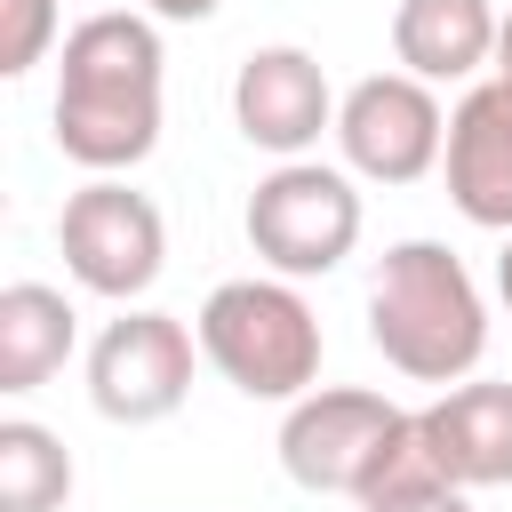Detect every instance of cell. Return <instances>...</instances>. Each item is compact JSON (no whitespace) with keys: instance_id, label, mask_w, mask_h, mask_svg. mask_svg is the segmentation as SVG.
Returning a JSON list of instances; mask_svg holds the SVG:
<instances>
[{"instance_id":"obj_9","label":"cell","mask_w":512,"mask_h":512,"mask_svg":"<svg viewBox=\"0 0 512 512\" xmlns=\"http://www.w3.org/2000/svg\"><path fill=\"white\" fill-rule=\"evenodd\" d=\"M336 88L320 72L312 48L296 40H272V48H248L240 72H232V128L272 152V160H312L320 136H336Z\"/></svg>"},{"instance_id":"obj_10","label":"cell","mask_w":512,"mask_h":512,"mask_svg":"<svg viewBox=\"0 0 512 512\" xmlns=\"http://www.w3.org/2000/svg\"><path fill=\"white\" fill-rule=\"evenodd\" d=\"M440 176H448V200H456L464 224L512 240V88L504 80H472L448 104Z\"/></svg>"},{"instance_id":"obj_12","label":"cell","mask_w":512,"mask_h":512,"mask_svg":"<svg viewBox=\"0 0 512 512\" xmlns=\"http://www.w3.org/2000/svg\"><path fill=\"white\" fill-rule=\"evenodd\" d=\"M496 8L488 0H400L392 8V64L424 88H472L496 64Z\"/></svg>"},{"instance_id":"obj_18","label":"cell","mask_w":512,"mask_h":512,"mask_svg":"<svg viewBox=\"0 0 512 512\" xmlns=\"http://www.w3.org/2000/svg\"><path fill=\"white\" fill-rule=\"evenodd\" d=\"M488 80L512 88V8H504V24H496V64H488Z\"/></svg>"},{"instance_id":"obj_6","label":"cell","mask_w":512,"mask_h":512,"mask_svg":"<svg viewBox=\"0 0 512 512\" xmlns=\"http://www.w3.org/2000/svg\"><path fill=\"white\" fill-rule=\"evenodd\" d=\"M56 256L88 296L144 304L152 280L168 272V224H160L152 192H136L128 176H88L56 208Z\"/></svg>"},{"instance_id":"obj_16","label":"cell","mask_w":512,"mask_h":512,"mask_svg":"<svg viewBox=\"0 0 512 512\" xmlns=\"http://www.w3.org/2000/svg\"><path fill=\"white\" fill-rule=\"evenodd\" d=\"M360 512H472V488L440 480V472L424 464V448H416V464H408V472H392Z\"/></svg>"},{"instance_id":"obj_4","label":"cell","mask_w":512,"mask_h":512,"mask_svg":"<svg viewBox=\"0 0 512 512\" xmlns=\"http://www.w3.org/2000/svg\"><path fill=\"white\" fill-rule=\"evenodd\" d=\"M408 464H416V408H400L368 384H320L280 416V472L304 496L368 504Z\"/></svg>"},{"instance_id":"obj_19","label":"cell","mask_w":512,"mask_h":512,"mask_svg":"<svg viewBox=\"0 0 512 512\" xmlns=\"http://www.w3.org/2000/svg\"><path fill=\"white\" fill-rule=\"evenodd\" d=\"M496 296H504V312H512V240H504V256H496Z\"/></svg>"},{"instance_id":"obj_8","label":"cell","mask_w":512,"mask_h":512,"mask_svg":"<svg viewBox=\"0 0 512 512\" xmlns=\"http://www.w3.org/2000/svg\"><path fill=\"white\" fill-rule=\"evenodd\" d=\"M336 152L360 184H416L440 168L448 152V112L440 88L408 80V72H368L344 88L336 104Z\"/></svg>"},{"instance_id":"obj_13","label":"cell","mask_w":512,"mask_h":512,"mask_svg":"<svg viewBox=\"0 0 512 512\" xmlns=\"http://www.w3.org/2000/svg\"><path fill=\"white\" fill-rule=\"evenodd\" d=\"M72 344H80V312H72L64 288H48V280H8L0 288V392L8 400L40 392L72 360Z\"/></svg>"},{"instance_id":"obj_14","label":"cell","mask_w":512,"mask_h":512,"mask_svg":"<svg viewBox=\"0 0 512 512\" xmlns=\"http://www.w3.org/2000/svg\"><path fill=\"white\" fill-rule=\"evenodd\" d=\"M72 504V448L32 424L8 416L0 424V512H64Z\"/></svg>"},{"instance_id":"obj_1","label":"cell","mask_w":512,"mask_h":512,"mask_svg":"<svg viewBox=\"0 0 512 512\" xmlns=\"http://www.w3.org/2000/svg\"><path fill=\"white\" fill-rule=\"evenodd\" d=\"M160 24L136 8H96L56 48V104L48 136L88 176H128L160 152Z\"/></svg>"},{"instance_id":"obj_15","label":"cell","mask_w":512,"mask_h":512,"mask_svg":"<svg viewBox=\"0 0 512 512\" xmlns=\"http://www.w3.org/2000/svg\"><path fill=\"white\" fill-rule=\"evenodd\" d=\"M56 0H0V72L24 80L48 48H56Z\"/></svg>"},{"instance_id":"obj_5","label":"cell","mask_w":512,"mask_h":512,"mask_svg":"<svg viewBox=\"0 0 512 512\" xmlns=\"http://www.w3.org/2000/svg\"><path fill=\"white\" fill-rule=\"evenodd\" d=\"M360 224H368L360 176L328 168V160H272V176H256V192L240 208V232H248L256 264L280 272V280L336 272L360 248Z\"/></svg>"},{"instance_id":"obj_17","label":"cell","mask_w":512,"mask_h":512,"mask_svg":"<svg viewBox=\"0 0 512 512\" xmlns=\"http://www.w3.org/2000/svg\"><path fill=\"white\" fill-rule=\"evenodd\" d=\"M216 8H224V0H144L152 24H208Z\"/></svg>"},{"instance_id":"obj_7","label":"cell","mask_w":512,"mask_h":512,"mask_svg":"<svg viewBox=\"0 0 512 512\" xmlns=\"http://www.w3.org/2000/svg\"><path fill=\"white\" fill-rule=\"evenodd\" d=\"M192 360H200V336L160 312V304H120V320L96 328L88 344V408L104 424H168L192 392Z\"/></svg>"},{"instance_id":"obj_3","label":"cell","mask_w":512,"mask_h":512,"mask_svg":"<svg viewBox=\"0 0 512 512\" xmlns=\"http://www.w3.org/2000/svg\"><path fill=\"white\" fill-rule=\"evenodd\" d=\"M192 336H200V360H208L240 400L296 408L304 392H320L328 336H320V312L304 304V288L280 280V272L216 280L208 304L192 312Z\"/></svg>"},{"instance_id":"obj_11","label":"cell","mask_w":512,"mask_h":512,"mask_svg":"<svg viewBox=\"0 0 512 512\" xmlns=\"http://www.w3.org/2000/svg\"><path fill=\"white\" fill-rule=\"evenodd\" d=\"M416 448L456 488H512V384L464 376L432 408H416Z\"/></svg>"},{"instance_id":"obj_2","label":"cell","mask_w":512,"mask_h":512,"mask_svg":"<svg viewBox=\"0 0 512 512\" xmlns=\"http://www.w3.org/2000/svg\"><path fill=\"white\" fill-rule=\"evenodd\" d=\"M368 344L408 384H464L488 352V296L448 240H392L368 272Z\"/></svg>"}]
</instances>
